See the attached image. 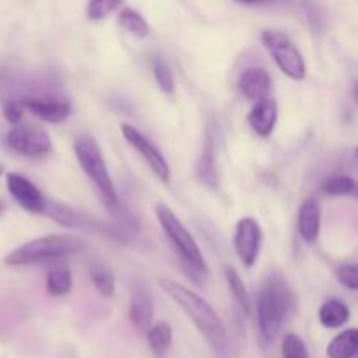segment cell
Returning a JSON list of instances; mask_svg holds the SVG:
<instances>
[{
	"mask_svg": "<svg viewBox=\"0 0 358 358\" xmlns=\"http://www.w3.org/2000/svg\"><path fill=\"white\" fill-rule=\"evenodd\" d=\"M6 143L14 152L27 157L48 156L52 150L51 136L44 128L35 124H16L7 131Z\"/></svg>",
	"mask_w": 358,
	"mask_h": 358,
	"instance_id": "52a82bcc",
	"label": "cell"
},
{
	"mask_svg": "<svg viewBox=\"0 0 358 358\" xmlns=\"http://www.w3.org/2000/svg\"><path fill=\"white\" fill-rule=\"evenodd\" d=\"M261 38L278 69L287 77L294 80H303L306 77V62L303 58V52L290 41L289 35L280 30H264Z\"/></svg>",
	"mask_w": 358,
	"mask_h": 358,
	"instance_id": "8992f818",
	"label": "cell"
},
{
	"mask_svg": "<svg viewBox=\"0 0 358 358\" xmlns=\"http://www.w3.org/2000/svg\"><path fill=\"white\" fill-rule=\"evenodd\" d=\"M358 352V331L346 329L345 332L336 336L327 346L329 358H355Z\"/></svg>",
	"mask_w": 358,
	"mask_h": 358,
	"instance_id": "d6986e66",
	"label": "cell"
},
{
	"mask_svg": "<svg viewBox=\"0 0 358 358\" xmlns=\"http://www.w3.org/2000/svg\"><path fill=\"white\" fill-rule=\"evenodd\" d=\"M2 114L6 117V121L9 124L16 126L20 124L21 119H23L24 114V107H23V101L21 100H7L2 107Z\"/></svg>",
	"mask_w": 358,
	"mask_h": 358,
	"instance_id": "f1b7e54d",
	"label": "cell"
},
{
	"mask_svg": "<svg viewBox=\"0 0 358 358\" xmlns=\"http://www.w3.org/2000/svg\"><path fill=\"white\" fill-rule=\"evenodd\" d=\"M171 341H173V331L168 322H156L147 331V343L156 358L166 357L171 348Z\"/></svg>",
	"mask_w": 358,
	"mask_h": 358,
	"instance_id": "e0dca14e",
	"label": "cell"
},
{
	"mask_svg": "<svg viewBox=\"0 0 358 358\" xmlns=\"http://www.w3.org/2000/svg\"><path fill=\"white\" fill-rule=\"evenodd\" d=\"M238 87H240V93L247 100H266V98H269V93H271V76L264 69L250 66V69L243 70L240 73Z\"/></svg>",
	"mask_w": 358,
	"mask_h": 358,
	"instance_id": "7c38bea8",
	"label": "cell"
},
{
	"mask_svg": "<svg viewBox=\"0 0 358 358\" xmlns=\"http://www.w3.org/2000/svg\"><path fill=\"white\" fill-rule=\"evenodd\" d=\"M157 283L168 294V297L173 299L182 308V311L191 318L192 324L201 332L213 352L220 357L226 355L229 352V334H227L222 318L210 306V303H206L201 296L171 278H161Z\"/></svg>",
	"mask_w": 358,
	"mask_h": 358,
	"instance_id": "6da1fadb",
	"label": "cell"
},
{
	"mask_svg": "<svg viewBox=\"0 0 358 358\" xmlns=\"http://www.w3.org/2000/svg\"><path fill=\"white\" fill-rule=\"evenodd\" d=\"M3 86H6V76H3V72L0 70V91L3 90Z\"/></svg>",
	"mask_w": 358,
	"mask_h": 358,
	"instance_id": "f546056e",
	"label": "cell"
},
{
	"mask_svg": "<svg viewBox=\"0 0 358 358\" xmlns=\"http://www.w3.org/2000/svg\"><path fill=\"white\" fill-rule=\"evenodd\" d=\"M6 185L9 194L13 196V199L21 208L30 213H45L48 199L44 198L41 189L30 178L16 173V171H10L6 177Z\"/></svg>",
	"mask_w": 358,
	"mask_h": 358,
	"instance_id": "30bf717a",
	"label": "cell"
},
{
	"mask_svg": "<svg viewBox=\"0 0 358 358\" xmlns=\"http://www.w3.org/2000/svg\"><path fill=\"white\" fill-rule=\"evenodd\" d=\"M276 121H278V105L273 98L255 101L248 114V124L259 136L271 135L275 131Z\"/></svg>",
	"mask_w": 358,
	"mask_h": 358,
	"instance_id": "5bb4252c",
	"label": "cell"
},
{
	"mask_svg": "<svg viewBox=\"0 0 358 358\" xmlns=\"http://www.w3.org/2000/svg\"><path fill=\"white\" fill-rule=\"evenodd\" d=\"M0 175H2V166H0Z\"/></svg>",
	"mask_w": 358,
	"mask_h": 358,
	"instance_id": "1f68e13d",
	"label": "cell"
},
{
	"mask_svg": "<svg viewBox=\"0 0 358 358\" xmlns=\"http://www.w3.org/2000/svg\"><path fill=\"white\" fill-rule=\"evenodd\" d=\"M2 208H3V205H2V203H0V212H2Z\"/></svg>",
	"mask_w": 358,
	"mask_h": 358,
	"instance_id": "4dcf8cb0",
	"label": "cell"
},
{
	"mask_svg": "<svg viewBox=\"0 0 358 358\" xmlns=\"http://www.w3.org/2000/svg\"><path fill=\"white\" fill-rule=\"evenodd\" d=\"M152 73H154V79H156L157 83V87H159L164 94H173L175 91L173 70H171L170 63H168L163 56H154L152 58Z\"/></svg>",
	"mask_w": 358,
	"mask_h": 358,
	"instance_id": "cb8c5ba5",
	"label": "cell"
},
{
	"mask_svg": "<svg viewBox=\"0 0 358 358\" xmlns=\"http://www.w3.org/2000/svg\"><path fill=\"white\" fill-rule=\"evenodd\" d=\"M122 3L115 2V0H96V2H90L86 7L87 20L91 21H100L110 16L114 10L121 9Z\"/></svg>",
	"mask_w": 358,
	"mask_h": 358,
	"instance_id": "4316f807",
	"label": "cell"
},
{
	"mask_svg": "<svg viewBox=\"0 0 358 358\" xmlns=\"http://www.w3.org/2000/svg\"><path fill=\"white\" fill-rule=\"evenodd\" d=\"M117 23L121 24L122 30L128 31L129 35L136 38H147L150 34L149 23L145 21V17L136 9H131V7H121L119 9Z\"/></svg>",
	"mask_w": 358,
	"mask_h": 358,
	"instance_id": "ffe728a7",
	"label": "cell"
},
{
	"mask_svg": "<svg viewBox=\"0 0 358 358\" xmlns=\"http://www.w3.org/2000/svg\"><path fill=\"white\" fill-rule=\"evenodd\" d=\"M73 154H76L77 161H79L86 177L96 187L105 206H108L110 210L117 208V191H115V185L112 182L110 173H108L107 163H105L103 154H101V149L96 140L90 135H79L76 142H73Z\"/></svg>",
	"mask_w": 358,
	"mask_h": 358,
	"instance_id": "277c9868",
	"label": "cell"
},
{
	"mask_svg": "<svg viewBox=\"0 0 358 358\" xmlns=\"http://www.w3.org/2000/svg\"><path fill=\"white\" fill-rule=\"evenodd\" d=\"M128 317H129V322L133 324V327L143 332L149 331L154 318V304L147 290L135 289V292L131 294V299H129V308H128Z\"/></svg>",
	"mask_w": 358,
	"mask_h": 358,
	"instance_id": "9a60e30c",
	"label": "cell"
},
{
	"mask_svg": "<svg viewBox=\"0 0 358 358\" xmlns=\"http://www.w3.org/2000/svg\"><path fill=\"white\" fill-rule=\"evenodd\" d=\"M339 283H341L345 289L348 290H357L358 289V271L355 264H343L339 266L338 271H336Z\"/></svg>",
	"mask_w": 358,
	"mask_h": 358,
	"instance_id": "83f0119b",
	"label": "cell"
},
{
	"mask_svg": "<svg viewBox=\"0 0 358 358\" xmlns=\"http://www.w3.org/2000/svg\"><path fill=\"white\" fill-rule=\"evenodd\" d=\"M86 247L80 238L66 236V234H48V236L35 238L20 245L3 257L7 266H30L44 261L69 257L79 254Z\"/></svg>",
	"mask_w": 358,
	"mask_h": 358,
	"instance_id": "3957f363",
	"label": "cell"
},
{
	"mask_svg": "<svg viewBox=\"0 0 358 358\" xmlns=\"http://www.w3.org/2000/svg\"><path fill=\"white\" fill-rule=\"evenodd\" d=\"M156 217L161 229L164 231V234L168 236L170 243L173 245L175 250L178 252V255H180L191 268L198 269V271H206V262L205 257H203L198 241H196L194 236L189 233L187 227L182 224V220L175 215L173 210L168 205H164V203H157Z\"/></svg>",
	"mask_w": 358,
	"mask_h": 358,
	"instance_id": "5b68a950",
	"label": "cell"
},
{
	"mask_svg": "<svg viewBox=\"0 0 358 358\" xmlns=\"http://www.w3.org/2000/svg\"><path fill=\"white\" fill-rule=\"evenodd\" d=\"M121 133L122 136H124L126 142H128V145L133 147V149L140 154V157L149 164L152 173L156 175L161 182L168 184L171 178L170 164H168L166 157L163 156V152L154 145L152 140L147 138L140 129H136L135 126L128 124V122L121 124Z\"/></svg>",
	"mask_w": 358,
	"mask_h": 358,
	"instance_id": "ba28073f",
	"label": "cell"
},
{
	"mask_svg": "<svg viewBox=\"0 0 358 358\" xmlns=\"http://www.w3.org/2000/svg\"><path fill=\"white\" fill-rule=\"evenodd\" d=\"M21 101H23V107L28 108L31 114L51 124H59L72 114L70 101L62 100V98H24Z\"/></svg>",
	"mask_w": 358,
	"mask_h": 358,
	"instance_id": "8fae6325",
	"label": "cell"
},
{
	"mask_svg": "<svg viewBox=\"0 0 358 358\" xmlns=\"http://www.w3.org/2000/svg\"><path fill=\"white\" fill-rule=\"evenodd\" d=\"M196 175L205 184L206 187L215 189L219 185V171H217V161H215V145H213L212 135H206L205 145H203V152L199 156L198 166H196Z\"/></svg>",
	"mask_w": 358,
	"mask_h": 358,
	"instance_id": "2e32d148",
	"label": "cell"
},
{
	"mask_svg": "<svg viewBox=\"0 0 358 358\" xmlns=\"http://www.w3.org/2000/svg\"><path fill=\"white\" fill-rule=\"evenodd\" d=\"M318 320L325 329L343 327L350 320V308L343 301L329 299L320 306Z\"/></svg>",
	"mask_w": 358,
	"mask_h": 358,
	"instance_id": "ac0fdd59",
	"label": "cell"
},
{
	"mask_svg": "<svg viewBox=\"0 0 358 358\" xmlns=\"http://www.w3.org/2000/svg\"><path fill=\"white\" fill-rule=\"evenodd\" d=\"M322 191L331 196H346L355 191V178L350 175H334L322 184Z\"/></svg>",
	"mask_w": 358,
	"mask_h": 358,
	"instance_id": "d4e9b609",
	"label": "cell"
},
{
	"mask_svg": "<svg viewBox=\"0 0 358 358\" xmlns=\"http://www.w3.org/2000/svg\"><path fill=\"white\" fill-rule=\"evenodd\" d=\"M282 357L283 358H310L308 346L296 332H289L282 341Z\"/></svg>",
	"mask_w": 358,
	"mask_h": 358,
	"instance_id": "484cf974",
	"label": "cell"
},
{
	"mask_svg": "<svg viewBox=\"0 0 358 358\" xmlns=\"http://www.w3.org/2000/svg\"><path fill=\"white\" fill-rule=\"evenodd\" d=\"M224 275H226V282H227V285H229V290H231V294L234 296V299H236V303L240 304L241 310H243L245 313L250 315V311H252L250 299H248L247 287H245L240 273H238L233 266H226V268H224Z\"/></svg>",
	"mask_w": 358,
	"mask_h": 358,
	"instance_id": "603a6c76",
	"label": "cell"
},
{
	"mask_svg": "<svg viewBox=\"0 0 358 358\" xmlns=\"http://www.w3.org/2000/svg\"><path fill=\"white\" fill-rule=\"evenodd\" d=\"M72 271L69 268H55L48 273L45 276V289L51 296L55 297H63L72 290Z\"/></svg>",
	"mask_w": 358,
	"mask_h": 358,
	"instance_id": "7402d4cb",
	"label": "cell"
},
{
	"mask_svg": "<svg viewBox=\"0 0 358 358\" xmlns=\"http://www.w3.org/2000/svg\"><path fill=\"white\" fill-rule=\"evenodd\" d=\"M90 278L98 292L103 297H112L115 294V278L112 269L103 262H94L90 268Z\"/></svg>",
	"mask_w": 358,
	"mask_h": 358,
	"instance_id": "44dd1931",
	"label": "cell"
},
{
	"mask_svg": "<svg viewBox=\"0 0 358 358\" xmlns=\"http://www.w3.org/2000/svg\"><path fill=\"white\" fill-rule=\"evenodd\" d=\"M262 247V229L254 217H241L234 229V250L245 268H252Z\"/></svg>",
	"mask_w": 358,
	"mask_h": 358,
	"instance_id": "9c48e42d",
	"label": "cell"
},
{
	"mask_svg": "<svg viewBox=\"0 0 358 358\" xmlns=\"http://www.w3.org/2000/svg\"><path fill=\"white\" fill-rule=\"evenodd\" d=\"M320 222L322 215L317 199H304L303 205L299 206V213H297V233H299L301 240L310 245L315 243L320 236Z\"/></svg>",
	"mask_w": 358,
	"mask_h": 358,
	"instance_id": "4fadbf2b",
	"label": "cell"
},
{
	"mask_svg": "<svg viewBox=\"0 0 358 358\" xmlns=\"http://www.w3.org/2000/svg\"><path fill=\"white\" fill-rule=\"evenodd\" d=\"M294 306V296L280 276L266 278L257 296L259 332L266 343H271L282 331Z\"/></svg>",
	"mask_w": 358,
	"mask_h": 358,
	"instance_id": "7a4b0ae2",
	"label": "cell"
}]
</instances>
